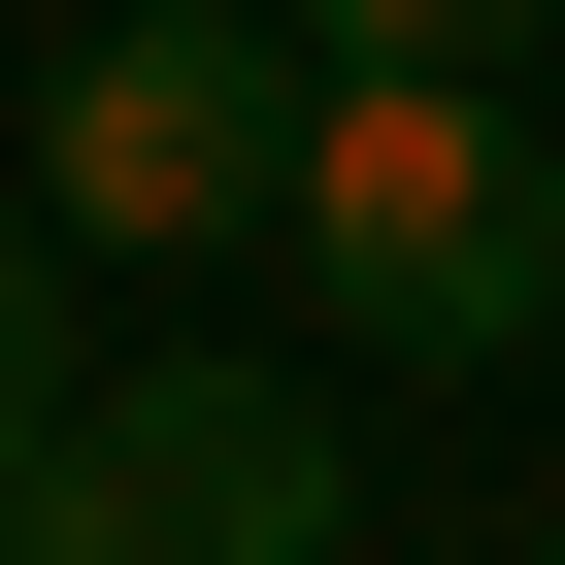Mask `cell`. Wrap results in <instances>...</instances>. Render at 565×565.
<instances>
[{"instance_id": "1", "label": "cell", "mask_w": 565, "mask_h": 565, "mask_svg": "<svg viewBox=\"0 0 565 565\" xmlns=\"http://www.w3.org/2000/svg\"><path fill=\"white\" fill-rule=\"evenodd\" d=\"M266 233H300V300H333L366 366H532V333H565V134H532L499 67H333Z\"/></svg>"}, {"instance_id": "2", "label": "cell", "mask_w": 565, "mask_h": 565, "mask_svg": "<svg viewBox=\"0 0 565 565\" xmlns=\"http://www.w3.org/2000/svg\"><path fill=\"white\" fill-rule=\"evenodd\" d=\"M300 100H333V34H300V0H100V34H67V100H34V200H67L100 266H200V233H266V200H300Z\"/></svg>"}, {"instance_id": "3", "label": "cell", "mask_w": 565, "mask_h": 565, "mask_svg": "<svg viewBox=\"0 0 565 565\" xmlns=\"http://www.w3.org/2000/svg\"><path fill=\"white\" fill-rule=\"evenodd\" d=\"M34 532H67V565H333L366 499H333V399H266V366H100V399L34 433Z\"/></svg>"}, {"instance_id": "4", "label": "cell", "mask_w": 565, "mask_h": 565, "mask_svg": "<svg viewBox=\"0 0 565 565\" xmlns=\"http://www.w3.org/2000/svg\"><path fill=\"white\" fill-rule=\"evenodd\" d=\"M100 366H67V200H0V466H34Z\"/></svg>"}, {"instance_id": "5", "label": "cell", "mask_w": 565, "mask_h": 565, "mask_svg": "<svg viewBox=\"0 0 565 565\" xmlns=\"http://www.w3.org/2000/svg\"><path fill=\"white\" fill-rule=\"evenodd\" d=\"M333 67H532V0H300Z\"/></svg>"}, {"instance_id": "6", "label": "cell", "mask_w": 565, "mask_h": 565, "mask_svg": "<svg viewBox=\"0 0 565 565\" xmlns=\"http://www.w3.org/2000/svg\"><path fill=\"white\" fill-rule=\"evenodd\" d=\"M0 565H67V532H34V466H0Z\"/></svg>"}, {"instance_id": "7", "label": "cell", "mask_w": 565, "mask_h": 565, "mask_svg": "<svg viewBox=\"0 0 565 565\" xmlns=\"http://www.w3.org/2000/svg\"><path fill=\"white\" fill-rule=\"evenodd\" d=\"M532 565H565V532H532Z\"/></svg>"}]
</instances>
